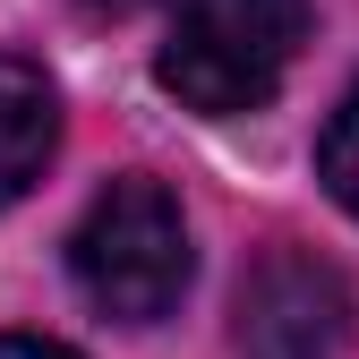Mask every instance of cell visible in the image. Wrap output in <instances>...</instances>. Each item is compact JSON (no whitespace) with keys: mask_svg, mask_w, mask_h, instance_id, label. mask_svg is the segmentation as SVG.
I'll list each match as a JSON object with an SVG mask.
<instances>
[{"mask_svg":"<svg viewBox=\"0 0 359 359\" xmlns=\"http://www.w3.org/2000/svg\"><path fill=\"white\" fill-rule=\"evenodd\" d=\"M60 146V95L34 60L0 52V205H18Z\"/></svg>","mask_w":359,"mask_h":359,"instance_id":"cell-4","label":"cell"},{"mask_svg":"<svg viewBox=\"0 0 359 359\" xmlns=\"http://www.w3.org/2000/svg\"><path fill=\"white\" fill-rule=\"evenodd\" d=\"M317 180L334 189V205H342V214H359V77H351V95L334 103L325 137H317Z\"/></svg>","mask_w":359,"mask_h":359,"instance_id":"cell-5","label":"cell"},{"mask_svg":"<svg viewBox=\"0 0 359 359\" xmlns=\"http://www.w3.org/2000/svg\"><path fill=\"white\" fill-rule=\"evenodd\" d=\"M240 359H342L351 342V291L325 257L265 248L240 283Z\"/></svg>","mask_w":359,"mask_h":359,"instance_id":"cell-3","label":"cell"},{"mask_svg":"<svg viewBox=\"0 0 359 359\" xmlns=\"http://www.w3.org/2000/svg\"><path fill=\"white\" fill-rule=\"evenodd\" d=\"M69 274L77 291L120 325H154L163 308L189 291V222H180V197L163 180L128 171L86 205V222L69 231Z\"/></svg>","mask_w":359,"mask_h":359,"instance_id":"cell-2","label":"cell"},{"mask_svg":"<svg viewBox=\"0 0 359 359\" xmlns=\"http://www.w3.org/2000/svg\"><path fill=\"white\" fill-rule=\"evenodd\" d=\"M86 9H103V18H120V9H146V0H86Z\"/></svg>","mask_w":359,"mask_h":359,"instance_id":"cell-7","label":"cell"},{"mask_svg":"<svg viewBox=\"0 0 359 359\" xmlns=\"http://www.w3.org/2000/svg\"><path fill=\"white\" fill-rule=\"evenodd\" d=\"M308 43V0H180L163 43V86L205 120H240L283 95Z\"/></svg>","mask_w":359,"mask_h":359,"instance_id":"cell-1","label":"cell"},{"mask_svg":"<svg viewBox=\"0 0 359 359\" xmlns=\"http://www.w3.org/2000/svg\"><path fill=\"white\" fill-rule=\"evenodd\" d=\"M0 359H77L69 342H43V334H0Z\"/></svg>","mask_w":359,"mask_h":359,"instance_id":"cell-6","label":"cell"}]
</instances>
